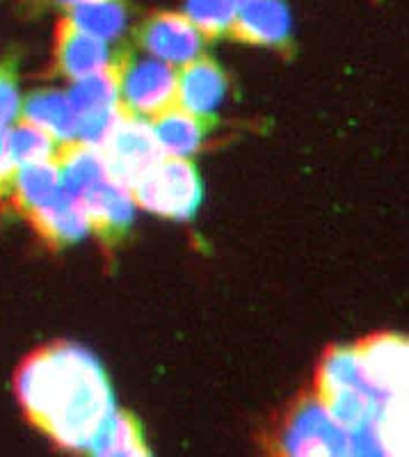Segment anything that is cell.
I'll return each mask as SVG.
<instances>
[{"label": "cell", "instance_id": "obj_1", "mask_svg": "<svg viewBox=\"0 0 409 457\" xmlns=\"http://www.w3.org/2000/svg\"><path fill=\"white\" fill-rule=\"evenodd\" d=\"M14 386L28 421L64 451L88 453L114 411V394L104 366L76 343L57 341L28 354Z\"/></svg>", "mask_w": 409, "mask_h": 457}, {"label": "cell", "instance_id": "obj_2", "mask_svg": "<svg viewBox=\"0 0 409 457\" xmlns=\"http://www.w3.org/2000/svg\"><path fill=\"white\" fill-rule=\"evenodd\" d=\"M55 162L63 186L80 204L94 236L113 238L133 222L138 208L133 190L110 170L99 146L78 140L64 142L60 145Z\"/></svg>", "mask_w": 409, "mask_h": 457}, {"label": "cell", "instance_id": "obj_3", "mask_svg": "<svg viewBox=\"0 0 409 457\" xmlns=\"http://www.w3.org/2000/svg\"><path fill=\"white\" fill-rule=\"evenodd\" d=\"M5 199L53 247L92 236L88 215L63 186L55 161L16 167Z\"/></svg>", "mask_w": 409, "mask_h": 457}, {"label": "cell", "instance_id": "obj_4", "mask_svg": "<svg viewBox=\"0 0 409 457\" xmlns=\"http://www.w3.org/2000/svg\"><path fill=\"white\" fill-rule=\"evenodd\" d=\"M270 453L284 457H346L350 435L313 389L297 395L268 436Z\"/></svg>", "mask_w": 409, "mask_h": 457}, {"label": "cell", "instance_id": "obj_5", "mask_svg": "<svg viewBox=\"0 0 409 457\" xmlns=\"http://www.w3.org/2000/svg\"><path fill=\"white\" fill-rule=\"evenodd\" d=\"M135 206L163 220L195 218L202 206L204 186L197 167L190 158H167L151 165L142 177L130 183Z\"/></svg>", "mask_w": 409, "mask_h": 457}, {"label": "cell", "instance_id": "obj_6", "mask_svg": "<svg viewBox=\"0 0 409 457\" xmlns=\"http://www.w3.org/2000/svg\"><path fill=\"white\" fill-rule=\"evenodd\" d=\"M120 101L126 114L140 120H155L177 105V69L151 55L121 57Z\"/></svg>", "mask_w": 409, "mask_h": 457}, {"label": "cell", "instance_id": "obj_7", "mask_svg": "<svg viewBox=\"0 0 409 457\" xmlns=\"http://www.w3.org/2000/svg\"><path fill=\"white\" fill-rule=\"evenodd\" d=\"M363 379L382 400L407 398L409 348L398 334H373L355 345Z\"/></svg>", "mask_w": 409, "mask_h": 457}, {"label": "cell", "instance_id": "obj_8", "mask_svg": "<svg viewBox=\"0 0 409 457\" xmlns=\"http://www.w3.org/2000/svg\"><path fill=\"white\" fill-rule=\"evenodd\" d=\"M138 42L146 55L170 67H186L204 55L206 37L188 21L183 12H158L142 23Z\"/></svg>", "mask_w": 409, "mask_h": 457}, {"label": "cell", "instance_id": "obj_9", "mask_svg": "<svg viewBox=\"0 0 409 457\" xmlns=\"http://www.w3.org/2000/svg\"><path fill=\"white\" fill-rule=\"evenodd\" d=\"M99 149L104 151L110 170L129 186L163 158L154 130H151V121L126 112L121 114L108 140Z\"/></svg>", "mask_w": 409, "mask_h": 457}, {"label": "cell", "instance_id": "obj_10", "mask_svg": "<svg viewBox=\"0 0 409 457\" xmlns=\"http://www.w3.org/2000/svg\"><path fill=\"white\" fill-rule=\"evenodd\" d=\"M227 76L215 60L202 55L177 71V108L211 120L227 96Z\"/></svg>", "mask_w": 409, "mask_h": 457}, {"label": "cell", "instance_id": "obj_11", "mask_svg": "<svg viewBox=\"0 0 409 457\" xmlns=\"http://www.w3.org/2000/svg\"><path fill=\"white\" fill-rule=\"evenodd\" d=\"M117 62L108 42H101L88 32L63 19L55 37V64L69 80H80L85 76L110 69Z\"/></svg>", "mask_w": 409, "mask_h": 457}, {"label": "cell", "instance_id": "obj_12", "mask_svg": "<svg viewBox=\"0 0 409 457\" xmlns=\"http://www.w3.org/2000/svg\"><path fill=\"white\" fill-rule=\"evenodd\" d=\"M290 26L284 0H245L236 7L231 35L252 46H281L288 42Z\"/></svg>", "mask_w": 409, "mask_h": 457}, {"label": "cell", "instance_id": "obj_13", "mask_svg": "<svg viewBox=\"0 0 409 457\" xmlns=\"http://www.w3.org/2000/svg\"><path fill=\"white\" fill-rule=\"evenodd\" d=\"M19 120H26L35 124L37 129L46 130L48 136L60 145L76 140L78 117L73 112L67 92H60V89H37V92H32L23 101Z\"/></svg>", "mask_w": 409, "mask_h": 457}, {"label": "cell", "instance_id": "obj_14", "mask_svg": "<svg viewBox=\"0 0 409 457\" xmlns=\"http://www.w3.org/2000/svg\"><path fill=\"white\" fill-rule=\"evenodd\" d=\"M151 130L167 158H192L206 140V121L177 105L151 120Z\"/></svg>", "mask_w": 409, "mask_h": 457}, {"label": "cell", "instance_id": "obj_15", "mask_svg": "<svg viewBox=\"0 0 409 457\" xmlns=\"http://www.w3.org/2000/svg\"><path fill=\"white\" fill-rule=\"evenodd\" d=\"M117 62L110 69H104V71L85 76L80 80H73L71 87L67 89V96L71 101L78 120L121 110L120 67H117Z\"/></svg>", "mask_w": 409, "mask_h": 457}, {"label": "cell", "instance_id": "obj_16", "mask_svg": "<svg viewBox=\"0 0 409 457\" xmlns=\"http://www.w3.org/2000/svg\"><path fill=\"white\" fill-rule=\"evenodd\" d=\"M88 453L99 457H142L149 448L140 423L126 411L114 410L99 428Z\"/></svg>", "mask_w": 409, "mask_h": 457}, {"label": "cell", "instance_id": "obj_17", "mask_svg": "<svg viewBox=\"0 0 409 457\" xmlns=\"http://www.w3.org/2000/svg\"><path fill=\"white\" fill-rule=\"evenodd\" d=\"M67 21L78 30L110 44L124 35L129 26V10L121 0H88L76 7H69Z\"/></svg>", "mask_w": 409, "mask_h": 457}, {"label": "cell", "instance_id": "obj_18", "mask_svg": "<svg viewBox=\"0 0 409 457\" xmlns=\"http://www.w3.org/2000/svg\"><path fill=\"white\" fill-rule=\"evenodd\" d=\"M5 142L16 167L55 161L60 151V142L26 120L14 121L10 129H5Z\"/></svg>", "mask_w": 409, "mask_h": 457}, {"label": "cell", "instance_id": "obj_19", "mask_svg": "<svg viewBox=\"0 0 409 457\" xmlns=\"http://www.w3.org/2000/svg\"><path fill=\"white\" fill-rule=\"evenodd\" d=\"M236 7L231 0H183V14L206 39L231 32Z\"/></svg>", "mask_w": 409, "mask_h": 457}, {"label": "cell", "instance_id": "obj_20", "mask_svg": "<svg viewBox=\"0 0 409 457\" xmlns=\"http://www.w3.org/2000/svg\"><path fill=\"white\" fill-rule=\"evenodd\" d=\"M23 108V96L14 73L0 67V129H10L19 121Z\"/></svg>", "mask_w": 409, "mask_h": 457}, {"label": "cell", "instance_id": "obj_21", "mask_svg": "<svg viewBox=\"0 0 409 457\" xmlns=\"http://www.w3.org/2000/svg\"><path fill=\"white\" fill-rule=\"evenodd\" d=\"M16 165L12 161L10 151H7L5 142V129H0V199H5L7 193H10V183L12 177H14Z\"/></svg>", "mask_w": 409, "mask_h": 457}, {"label": "cell", "instance_id": "obj_22", "mask_svg": "<svg viewBox=\"0 0 409 457\" xmlns=\"http://www.w3.org/2000/svg\"><path fill=\"white\" fill-rule=\"evenodd\" d=\"M57 3H63V5H67V7H76V5H80V3H88V0H57Z\"/></svg>", "mask_w": 409, "mask_h": 457}, {"label": "cell", "instance_id": "obj_23", "mask_svg": "<svg viewBox=\"0 0 409 457\" xmlns=\"http://www.w3.org/2000/svg\"><path fill=\"white\" fill-rule=\"evenodd\" d=\"M231 3H236V5H240V3H245V0H231Z\"/></svg>", "mask_w": 409, "mask_h": 457}]
</instances>
